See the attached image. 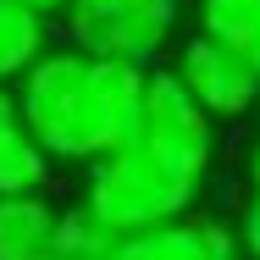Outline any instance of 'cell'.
<instances>
[{
  "mask_svg": "<svg viewBox=\"0 0 260 260\" xmlns=\"http://www.w3.org/2000/svg\"><path fill=\"white\" fill-rule=\"evenodd\" d=\"M200 34L260 67V0H200Z\"/></svg>",
  "mask_w": 260,
  "mask_h": 260,
  "instance_id": "obj_10",
  "label": "cell"
},
{
  "mask_svg": "<svg viewBox=\"0 0 260 260\" xmlns=\"http://www.w3.org/2000/svg\"><path fill=\"white\" fill-rule=\"evenodd\" d=\"M100 6H111V0H72V11H100Z\"/></svg>",
  "mask_w": 260,
  "mask_h": 260,
  "instance_id": "obj_15",
  "label": "cell"
},
{
  "mask_svg": "<svg viewBox=\"0 0 260 260\" xmlns=\"http://www.w3.org/2000/svg\"><path fill=\"white\" fill-rule=\"evenodd\" d=\"M45 45H50V22L34 17V11L17 6V0H0V89L17 83V78L45 55Z\"/></svg>",
  "mask_w": 260,
  "mask_h": 260,
  "instance_id": "obj_9",
  "label": "cell"
},
{
  "mask_svg": "<svg viewBox=\"0 0 260 260\" xmlns=\"http://www.w3.org/2000/svg\"><path fill=\"white\" fill-rule=\"evenodd\" d=\"M111 260H244V255H238L233 221H216V216H194L188 210L177 221H160V227L116 238Z\"/></svg>",
  "mask_w": 260,
  "mask_h": 260,
  "instance_id": "obj_6",
  "label": "cell"
},
{
  "mask_svg": "<svg viewBox=\"0 0 260 260\" xmlns=\"http://www.w3.org/2000/svg\"><path fill=\"white\" fill-rule=\"evenodd\" d=\"M17 6H28V11H34V17H45V22L72 11V0H17Z\"/></svg>",
  "mask_w": 260,
  "mask_h": 260,
  "instance_id": "obj_13",
  "label": "cell"
},
{
  "mask_svg": "<svg viewBox=\"0 0 260 260\" xmlns=\"http://www.w3.org/2000/svg\"><path fill=\"white\" fill-rule=\"evenodd\" d=\"M61 210L45 194H6L0 200V260H50V238Z\"/></svg>",
  "mask_w": 260,
  "mask_h": 260,
  "instance_id": "obj_8",
  "label": "cell"
},
{
  "mask_svg": "<svg viewBox=\"0 0 260 260\" xmlns=\"http://www.w3.org/2000/svg\"><path fill=\"white\" fill-rule=\"evenodd\" d=\"M172 78L183 83V94L205 111L210 122H238L260 105V67L244 61L238 50L216 45L205 34L183 39V50L172 61Z\"/></svg>",
  "mask_w": 260,
  "mask_h": 260,
  "instance_id": "obj_5",
  "label": "cell"
},
{
  "mask_svg": "<svg viewBox=\"0 0 260 260\" xmlns=\"http://www.w3.org/2000/svg\"><path fill=\"white\" fill-rule=\"evenodd\" d=\"M22 111V127L50 160H89L105 155V127L94 111V83H89V55L61 45L45 50L11 89Z\"/></svg>",
  "mask_w": 260,
  "mask_h": 260,
  "instance_id": "obj_1",
  "label": "cell"
},
{
  "mask_svg": "<svg viewBox=\"0 0 260 260\" xmlns=\"http://www.w3.org/2000/svg\"><path fill=\"white\" fill-rule=\"evenodd\" d=\"M116 249V233H105L89 210H61L55 221V238H50V260H111Z\"/></svg>",
  "mask_w": 260,
  "mask_h": 260,
  "instance_id": "obj_11",
  "label": "cell"
},
{
  "mask_svg": "<svg viewBox=\"0 0 260 260\" xmlns=\"http://www.w3.org/2000/svg\"><path fill=\"white\" fill-rule=\"evenodd\" d=\"M249 188H255V194H260V150H255V155H249Z\"/></svg>",
  "mask_w": 260,
  "mask_h": 260,
  "instance_id": "obj_14",
  "label": "cell"
},
{
  "mask_svg": "<svg viewBox=\"0 0 260 260\" xmlns=\"http://www.w3.org/2000/svg\"><path fill=\"white\" fill-rule=\"evenodd\" d=\"M122 144H144L150 155L177 166L183 177L205 183L210 160H216V122L183 94V83L172 78V67H150L144 111H139V122H133V133Z\"/></svg>",
  "mask_w": 260,
  "mask_h": 260,
  "instance_id": "obj_3",
  "label": "cell"
},
{
  "mask_svg": "<svg viewBox=\"0 0 260 260\" xmlns=\"http://www.w3.org/2000/svg\"><path fill=\"white\" fill-rule=\"evenodd\" d=\"M45 183H50V155L22 127L11 89H0V200L6 194H45Z\"/></svg>",
  "mask_w": 260,
  "mask_h": 260,
  "instance_id": "obj_7",
  "label": "cell"
},
{
  "mask_svg": "<svg viewBox=\"0 0 260 260\" xmlns=\"http://www.w3.org/2000/svg\"><path fill=\"white\" fill-rule=\"evenodd\" d=\"M194 200H200V183L183 177L177 166H166L160 155H150L144 144H116V150L89 160L83 210L116 238L177 221L194 210Z\"/></svg>",
  "mask_w": 260,
  "mask_h": 260,
  "instance_id": "obj_2",
  "label": "cell"
},
{
  "mask_svg": "<svg viewBox=\"0 0 260 260\" xmlns=\"http://www.w3.org/2000/svg\"><path fill=\"white\" fill-rule=\"evenodd\" d=\"M183 0H111L100 11H67V39L83 55L155 67L177 34Z\"/></svg>",
  "mask_w": 260,
  "mask_h": 260,
  "instance_id": "obj_4",
  "label": "cell"
},
{
  "mask_svg": "<svg viewBox=\"0 0 260 260\" xmlns=\"http://www.w3.org/2000/svg\"><path fill=\"white\" fill-rule=\"evenodd\" d=\"M233 233H238V255H244V260H260V194L244 200L238 221H233Z\"/></svg>",
  "mask_w": 260,
  "mask_h": 260,
  "instance_id": "obj_12",
  "label": "cell"
}]
</instances>
